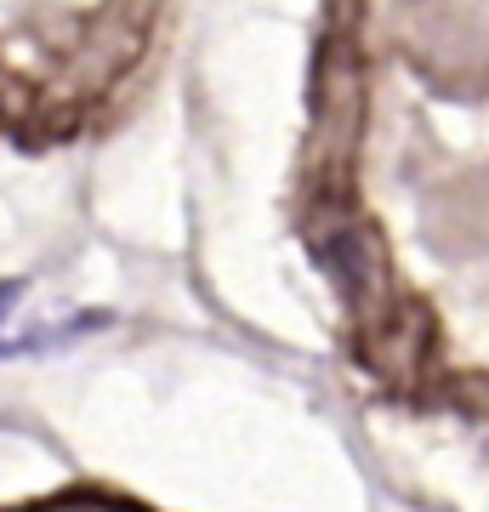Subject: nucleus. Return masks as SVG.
Masks as SVG:
<instances>
[{"instance_id": "obj_1", "label": "nucleus", "mask_w": 489, "mask_h": 512, "mask_svg": "<svg viewBox=\"0 0 489 512\" xmlns=\"http://www.w3.org/2000/svg\"><path fill=\"white\" fill-rule=\"evenodd\" d=\"M325 262L336 268V279H342L347 291H359L364 279H370V256H364V239L353 234V228H342V234L325 245Z\"/></svg>"}]
</instances>
